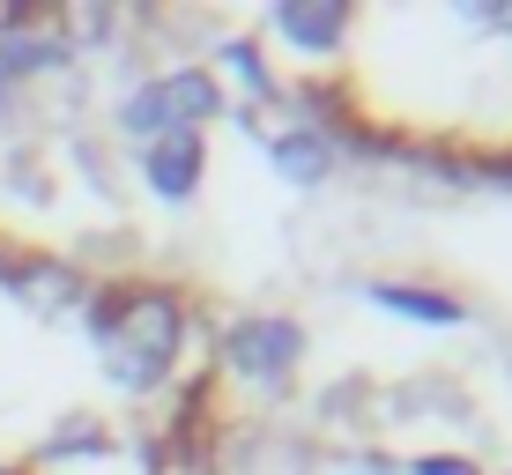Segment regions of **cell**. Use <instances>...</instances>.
Returning <instances> with one entry per match:
<instances>
[{"label":"cell","instance_id":"1","mask_svg":"<svg viewBox=\"0 0 512 475\" xmlns=\"http://www.w3.org/2000/svg\"><path fill=\"white\" fill-rule=\"evenodd\" d=\"M82 305H90V342L119 394H164L186 342V297L164 283H112Z\"/></svg>","mask_w":512,"mask_h":475},{"label":"cell","instance_id":"2","mask_svg":"<svg viewBox=\"0 0 512 475\" xmlns=\"http://www.w3.org/2000/svg\"><path fill=\"white\" fill-rule=\"evenodd\" d=\"M216 112H223V82L208 75V67H164V75H149L141 90H127L119 127L149 149V142H164V134H201Z\"/></svg>","mask_w":512,"mask_h":475},{"label":"cell","instance_id":"3","mask_svg":"<svg viewBox=\"0 0 512 475\" xmlns=\"http://www.w3.org/2000/svg\"><path fill=\"white\" fill-rule=\"evenodd\" d=\"M297 357H305V334L297 320H282V312H253V320H231L216 342V364L245 386H282L297 372Z\"/></svg>","mask_w":512,"mask_h":475},{"label":"cell","instance_id":"4","mask_svg":"<svg viewBox=\"0 0 512 475\" xmlns=\"http://www.w3.org/2000/svg\"><path fill=\"white\" fill-rule=\"evenodd\" d=\"M268 23H275V38L297 45V52H342V38H349L342 0H275Z\"/></svg>","mask_w":512,"mask_h":475},{"label":"cell","instance_id":"5","mask_svg":"<svg viewBox=\"0 0 512 475\" xmlns=\"http://www.w3.org/2000/svg\"><path fill=\"white\" fill-rule=\"evenodd\" d=\"M201 171H208L201 134H164V142H149V149H141V179H149L156 201H193Z\"/></svg>","mask_w":512,"mask_h":475},{"label":"cell","instance_id":"6","mask_svg":"<svg viewBox=\"0 0 512 475\" xmlns=\"http://www.w3.org/2000/svg\"><path fill=\"white\" fill-rule=\"evenodd\" d=\"M0 283H8L23 305H38V312H67V305H82V275L67 268V260H45V253H23V260H8L0 268Z\"/></svg>","mask_w":512,"mask_h":475},{"label":"cell","instance_id":"7","mask_svg":"<svg viewBox=\"0 0 512 475\" xmlns=\"http://www.w3.org/2000/svg\"><path fill=\"white\" fill-rule=\"evenodd\" d=\"M334 156H342V142H334L327 127H282L275 134V171L290 186H320L334 171Z\"/></svg>","mask_w":512,"mask_h":475},{"label":"cell","instance_id":"8","mask_svg":"<svg viewBox=\"0 0 512 475\" xmlns=\"http://www.w3.org/2000/svg\"><path fill=\"white\" fill-rule=\"evenodd\" d=\"M386 312H401V320H423V327H468V305L446 290H416V283H379L372 290Z\"/></svg>","mask_w":512,"mask_h":475},{"label":"cell","instance_id":"9","mask_svg":"<svg viewBox=\"0 0 512 475\" xmlns=\"http://www.w3.org/2000/svg\"><path fill=\"white\" fill-rule=\"evenodd\" d=\"M216 67L231 75V90H238L245 104H275V97H282V82L268 75V60H260V45H253V38H231V45L216 52Z\"/></svg>","mask_w":512,"mask_h":475},{"label":"cell","instance_id":"10","mask_svg":"<svg viewBox=\"0 0 512 475\" xmlns=\"http://www.w3.org/2000/svg\"><path fill=\"white\" fill-rule=\"evenodd\" d=\"M409 475H475V461H453V453H423V461H409Z\"/></svg>","mask_w":512,"mask_h":475},{"label":"cell","instance_id":"11","mask_svg":"<svg viewBox=\"0 0 512 475\" xmlns=\"http://www.w3.org/2000/svg\"><path fill=\"white\" fill-rule=\"evenodd\" d=\"M0 112H8V75H0Z\"/></svg>","mask_w":512,"mask_h":475},{"label":"cell","instance_id":"12","mask_svg":"<svg viewBox=\"0 0 512 475\" xmlns=\"http://www.w3.org/2000/svg\"><path fill=\"white\" fill-rule=\"evenodd\" d=\"M0 475H8V468H0Z\"/></svg>","mask_w":512,"mask_h":475}]
</instances>
